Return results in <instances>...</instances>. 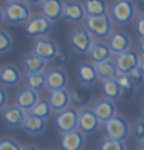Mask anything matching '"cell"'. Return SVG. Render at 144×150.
<instances>
[{"label":"cell","mask_w":144,"mask_h":150,"mask_svg":"<svg viewBox=\"0 0 144 150\" xmlns=\"http://www.w3.org/2000/svg\"><path fill=\"white\" fill-rule=\"evenodd\" d=\"M25 81V87L30 88L33 91H42L47 87V76L45 73H34V74H25L23 77Z\"/></svg>","instance_id":"obj_29"},{"label":"cell","mask_w":144,"mask_h":150,"mask_svg":"<svg viewBox=\"0 0 144 150\" xmlns=\"http://www.w3.org/2000/svg\"><path fill=\"white\" fill-rule=\"evenodd\" d=\"M22 71L13 64L3 65L0 68V82L5 87H16L22 82Z\"/></svg>","instance_id":"obj_22"},{"label":"cell","mask_w":144,"mask_h":150,"mask_svg":"<svg viewBox=\"0 0 144 150\" xmlns=\"http://www.w3.org/2000/svg\"><path fill=\"white\" fill-rule=\"evenodd\" d=\"M85 11L87 17H99V16H106L107 14V3L102 2V0H87V2L82 3Z\"/></svg>","instance_id":"obj_27"},{"label":"cell","mask_w":144,"mask_h":150,"mask_svg":"<svg viewBox=\"0 0 144 150\" xmlns=\"http://www.w3.org/2000/svg\"><path fill=\"white\" fill-rule=\"evenodd\" d=\"M140 70L143 71V74H144V56H141V59H140Z\"/></svg>","instance_id":"obj_44"},{"label":"cell","mask_w":144,"mask_h":150,"mask_svg":"<svg viewBox=\"0 0 144 150\" xmlns=\"http://www.w3.org/2000/svg\"><path fill=\"white\" fill-rule=\"evenodd\" d=\"M141 110H143V116H144V99H143V102H141Z\"/></svg>","instance_id":"obj_46"},{"label":"cell","mask_w":144,"mask_h":150,"mask_svg":"<svg viewBox=\"0 0 144 150\" xmlns=\"http://www.w3.org/2000/svg\"><path fill=\"white\" fill-rule=\"evenodd\" d=\"M107 45L115 56H118V54H123L126 51H130L132 39L124 31H113V34L107 39Z\"/></svg>","instance_id":"obj_12"},{"label":"cell","mask_w":144,"mask_h":150,"mask_svg":"<svg viewBox=\"0 0 144 150\" xmlns=\"http://www.w3.org/2000/svg\"><path fill=\"white\" fill-rule=\"evenodd\" d=\"M112 50L109 48V45L106 42H101V40H96L93 42V45L90 48L87 56L90 57V60L93 64H99V62H106V60L112 59Z\"/></svg>","instance_id":"obj_24"},{"label":"cell","mask_w":144,"mask_h":150,"mask_svg":"<svg viewBox=\"0 0 144 150\" xmlns=\"http://www.w3.org/2000/svg\"><path fill=\"white\" fill-rule=\"evenodd\" d=\"M138 48H140V53L144 56V40H140V45H138Z\"/></svg>","instance_id":"obj_42"},{"label":"cell","mask_w":144,"mask_h":150,"mask_svg":"<svg viewBox=\"0 0 144 150\" xmlns=\"http://www.w3.org/2000/svg\"><path fill=\"white\" fill-rule=\"evenodd\" d=\"M47 60L42 57L36 56L34 53H28L22 56V67H23L26 74H34V73H43V70L47 68Z\"/></svg>","instance_id":"obj_23"},{"label":"cell","mask_w":144,"mask_h":150,"mask_svg":"<svg viewBox=\"0 0 144 150\" xmlns=\"http://www.w3.org/2000/svg\"><path fill=\"white\" fill-rule=\"evenodd\" d=\"M101 93L106 99L113 101V102L116 101V99H121V87L118 84V79L104 81L101 84Z\"/></svg>","instance_id":"obj_28"},{"label":"cell","mask_w":144,"mask_h":150,"mask_svg":"<svg viewBox=\"0 0 144 150\" xmlns=\"http://www.w3.org/2000/svg\"><path fill=\"white\" fill-rule=\"evenodd\" d=\"M22 150H40L39 147H36V146H25Z\"/></svg>","instance_id":"obj_43"},{"label":"cell","mask_w":144,"mask_h":150,"mask_svg":"<svg viewBox=\"0 0 144 150\" xmlns=\"http://www.w3.org/2000/svg\"><path fill=\"white\" fill-rule=\"evenodd\" d=\"M104 133H106V138H109V139L126 141L129 135H132V125L126 118L118 115L113 119H110L107 124H104Z\"/></svg>","instance_id":"obj_4"},{"label":"cell","mask_w":144,"mask_h":150,"mask_svg":"<svg viewBox=\"0 0 144 150\" xmlns=\"http://www.w3.org/2000/svg\"><path fill=\"white\" fill-rule=\"evenodd\" d=\"M30 113H31V115H34V116H37V118L48 119V118H50V115L53 113V108L50 107L48 101L45 99V101H39V102H37V105L31 110Z\"/></svg>","instance_id":"obj_31"},{"label":"cell","mask_w":144,"mask_h":150,"mask_svg":"<svg viewBox=\"0 0 144 150\" xmlns=\"http://www.w3.org/2000/svg\"><path fill=\"white\" fill-rule=\"evenodd\" d=\"M76 74H77V79H79L81 85L84 87H92L93 84L98 82V73H96V68H95V64H90V62H82L77 65L76 68Z\"/></svg>","instance_id":"obj_20"},{"label":"cell","mask_w":144,"mask_h":150,"mask_svg":"<svg viewBox=\"0 0 144 150\" xmlns=\"http://www.w3.org/2000/svg\"><path fill=\"white\" fill-rule=\"evenodd\" d=\"M47 88L50 91L51 90H65L68 85V74L67 71L62 70V68H50L47 73Z\"/></svg>","instance_id":"obj_14"},{"label":"cell","mask_w":144,"mask_h":150,"mask_svg":"<svg viewBox=\"0 0 144 150\" xmlns=\"http://www.w3.org/2000/svg\"><path fill=\"white\" fill-rule=\"evenodd\" d=\"M135 33L140 37V40H144V17H138L135 19Z\"/></svg>","instance_id":"obj_38"},{"label":"cell","mask_w":144,"mask_h":150,"mask_svg":"<svg viewBox=\"0 0 144 150\" xmlns=\"http://www.w3.org/2000/svg\"><path fill=\"white\" fill-rule=\"evenodd\" d=\"M71 93V104L74 105V108L79 112V110H85V107L88 104H92L93 101V91L90 90V87H74Z\"/></svg>","instance_id":"obj_18"},{"label":"cell","mask_w":144,"mask_h":150,"mask_svg":"<svg viewBox=\"0 0 144 150\" xmlns=\"http://www.w3.org/2000/svg\"><path fill=\"white\" fill-rule=\"evenodd\" d=\"M40 101L39 99V93L30 90V88H20V90L16 93V105H17L19 108H22L23 112L30 113L33 108L37 105V102Z\"/></svg>","instance_id":"obj_16"},{"label":"cell","mask_w":144,"mask_h":150,"mask_svg":"<svg viewBox=\"0 0 144 150\" xmlns=\"http://www.w3.org/2000/svg\"><path fill=\"white\" fill-rule=\"evenodd\" d=\"M51 28H53V23L40 13V14L33 16L28 20V23L25 25V33L30 37L40 39V37H45L47 34H50Z\"/></svg>","instance_id":"obj_8"},{"label":"cell","mask_w":144,"mask_h":150,"mask_svg":"<svg viewBox=\"0 0 144 150\" xmlns=\"http://www.w3.org/2000/svg\"><path fill=\"white\" fill-rule=\"evenodd\" d=\"M93 36L88 33L85 26H77L73 28L68 36V43L73 48V51L79 53V54H88L90 48L93 45Z\"/></svg>","instance_id":"obj_5"},{"label":"cell","mask_w":144,"mask_h":150,"mask_svg":"<svg viewBox=\"0 0 144 150\" xmlns=\"http://www.w3.org/2000/svg\"><path fill=\"white\" fill-rule=\"evenodd\" d=\"M45 129H47V119L37 118V116L28 113L23 124V130L28 135H40V133L45 132Z\"/></svg>","instance_id":"obj_26"},{"label":"cell","mask_w":144,"mask_h":150,"mask_svg":"<svg viewBox=\"0 0 144 150\" xmlns=\"http://www.w3.org/2000/svg\"><path fill=\"white\" fill-rule=\"evenodd\" d=\"M136 14L140 17H144V2H140L136 5Z\"/></svg>","instance_id":"obj_40"},{"label":"cell","mask_w":144,"mask_h":150,"mask_svg":"<svg viewBox=\"0 0 144 150\" xmlns=\"http://www.w3.org/2000/svg\"><path fill=\"white\" fill-rule=\"evenodd\" d=\"M3 22H5V8L0 6V26L3 25Z\"/></svg>","instance_id":"obj_41"},{"label":"cell","mask_w":144,"mask_h":150,"mask_svg":"<svg viewBox=\"0 0 144 150\" xmlns=\"http://www.w3.org/2000/svg\"><path fill=\"white\" fill-rule=\"evenodd\" d=\"M23 147L20 144L13 139V138H3L0 139V150H22Z\"/></svg>","instance_id":"obj_35"},{"label":"cell","mask_w":144,"mask_h":150,"mask_svg":"<svg viewBox=\"0 0 144 150\" xmlns=\"http://www.w3.org/2000/svg\"><path fill=\"white\" fill-rule=\"evenodd\" d=\"M40 11L45 17L51 22H57L60 17L64 16V2L60 0H42V2H37Z\"/></svg>","instance_id":"obj_17"},{"label":"cell","mask_w":144,"mask_h":150,"mask_svg":"<svg viewBox=\"0 0 144 150\" xmlns=\"http://www.w3.org/2000/svg\"><path fill=\"white\" fill-rule=\"evenodd\" d=\"M109 13L112 17L113 23L116 25H129L135 20L136 16V5L130 0H116L112 2V5L109 6Z\"/></svg>","instance_id":"obj_1"},{"label":"cell","mask_w":144,"mask_h":150,"mask_svg":"<svg viewBox=\"0 0 144 150\" xmlns=\"http://www.w3.org/2000/svg\"><path fill=\"white\" fill-rule=\"evenodd\" d=\"M118 84L121 87V99H132L135 96L136 87L129 79V76H124V74L118 76Z\"/></svg>","instance_id":"obj_30"},{"label":"cell","mask_w":144,"mask_h":150,"mask_svg":"<svg viewBox=\"0 0 144 150\" xmlns=\"http://www.w3.org/2000/svg\"><path fill=\"white\" fill-rule=\"evenodd\" d=\"M59 51H60V47L54 40H51L48 37H40V39H36L34 40L31 53H34L36 56L42 57L47 62H53L59 54Z\"/></svg>","instance_id":"obj_7"},{"label":"cell","mask_w":144,"mask_h":150,"mask_svg":"<svg viewBox=\"0 0 144 150\" xmlns=\"http://www.w3.org/2000/svg\"><path fill=\"white\" fill-rule=\"evenodd\" d=\"M99 119L96 118V115L93 113L92 108H85V110H79V130L84 135H90L95 133L99 129Z\"/></svg>","instance_id":"obj_19"},{"label":"cell","mask_w":144,"mask_h":150,"mask_svg":"<svg viewBox=\"0 0 144 150\" xmlns=\"http://www.w3.org/2000/svg\"><path fill=\"white\" fill-rule=\"evenodd\" d=\"M54 125L62 135L79 130V112L71 107L64 110V112H59L56 115V119H54Z\"/></svg>","instance_id":"obj_6"},{"label":"cell","mask_w":144,"mask_h":150,"mask_svg":"<svg viewBox=\"0 0 144 150\" xmlns=\"http://www.w3.org/2000/svg\"><path fill=\"white\" fill-rule=\"evenodd\" d=\"M140 56H138V53L135 51H126L123 54H118L113 60H115V64H116V68H118V73L119 76L121 74H130L133 70H136L138 67H140Z\"/></svg>","instance_id":"obj_9"},{"label":"cell","mask_w":144,"mask_h":150,"mask_svg":"<svg viewBox=\"0 0 144 150\" xmlns=\"http://www.w3.org/2000/svg\"><path fill=\"white\" fill-rule=\"evenodd\" d=\"M129 76V79L133 82V85L135 87H140V85H143V82H144V74H143V71L140 70V67H138L136 70H133L130 74H127Z\"/></svg>","instance_id":"obj_37"},{"label":"cell","mask_w":144,"mask_h":150,"mask_svg":"<svg viewBox=\"0 0 144 150\" xmlns=\"http://www.w3.org/2000/svg\"><path fill=\"white\" fill-rule=\"evenodd\" d=\"M95 68H96V73H98V77L101 79L102 82L104 81H112V79H118V68H116V64L115 60H106V62H99V64H95Z\"/></svg>","instance_id":"obj_25"},{"label":"cell","mask_w":144,"mask_h":150,"mask_svg":"<svg viewBox=\"0 0 144 150\" xmlns=\"http://www.w3.org/2000/svg\"><path fill=\"white\" fill-rule=\"evenodd\" d=\"M70 59H71V54L64 51V50H60L56 59L53 60V65H56V68H60L62 65H67V62H70Z\"/></svg>","instance_id":"obj_36"},{"label":"cell","mask_w":144,"mask_h":150,"mask_svg":"<svg viewBox=\"0 0 144 150\" xmlns=\"http://www.w3.org/2000/svg\"><path fill=\"white\" fill-rule=\"evenodd\" d=\"M62 17L68 22V23H81L82 20L87 19L85 11L82 3L77 2H64V16Z\"/></svg>","instance_id":"obj_21"},{"label":"cell","mask_w":144,"mask_h":150,"mask_svg":"<svg viewBox=\"0 0 144 150\" xmlns=\"http://www.w3.org/2000/svg\"><path fill=\"white\" fill-rule=\"evenodd\" d=\"M31 17V8L26 2L9 0L5 5V22L9 25H26Z\"/></svg>","instance_id":"obj_2"},{"label":"cell","mask_w":144,"mask_h":150,"mask_svg":"<svg viewBox=\"0 0 144 150\" xmlns=\"http://www.w3.org/2000/svg\"><path fill=\"white\" fill-rule=\"evenodd\" d=\"M13 48V36L9 34V31L0 30V54L8 53Z\"/></svg>","instance_id":"obj_33"},{"label":"cell","mask_w":144,"mask_h":150,"mask_svg":"<svg viewBox=\"0 0 144 150\" xmlns=\"http://www.w3.org/2000/svg\"><path fill=\"white\" fill-rule=\"evenodd\" d=\"M138 150H144V141L138 144Z\"/></svg>","instance_id":"obj_45"},{"label":"cell","mask_w":144,"mask_h":150,"mask_svg":"<svg viewBox=\"0 0 144 150\" xmlns=\"http://www.w3.org/2000/svg\"><path fill=\"white\" fill-rule=\"evenodd\" d=\"M132 135L138 141V144L144 141V116L138 118L133 122V125H132Z\"/></svg>","instance_id":"obj_34"},{"label":"cell","mask_w":144,"mask_h":150,"mask_svg":"<svg viewBox=\"0 0 144 150\" xmlns=\"http://www.w3.org/2000/svg\"><path fill=\"white\" fill-rule=\"evenodd\" d=\"M113 20L110 16H99V17H87L85 28L96 39H109L113 34Z\"/></svg>","instance_id":"obj_3"},{"label":"cell","mask_w":144,"mask_h":150,"mask_svg":"<svg viewBox=\"0 0 144 150\" xmlns=\"http://www.w3.org/2000/svg\"><path fill=\"white\" fill-rule=\"evenodd\" d=\"M8 107V93L0 87V112H3Z\"/></svg>","instance_id":"obj_39"},{"label":"cell","mask_w":144,"mask_h":150,"mask_svg":"<svg viewBox=\"0 0 144 150\" xmlns=\"http://www.w3.org/2000/svg\"><path fill=\"white\" fill-rule=\"evenodd\" d=\"M47 101L50 107L53 108V112H64V110L70 108L71 104V93L65 88V90H51L48 93Z\"/></svg>","instance_id":"obj_13"},{"label":"cell","mask_w":144,"mask_h":150,"mask_svg":"<svg viewBox=\"0 0 144 150\" xmlns=\"http://www.w3.org/2000/svg\"><path fill=\"white\" fill-rule=\"evenodd\" d=\"M93 113L96 115V118L99 119L101 124H107L110 119H113L115 116H118L116 113V104L113 101H109V99H99L93 104Z\"/></svg>","instance_id":"obj_11"},{"label":"cell","mask_w":144,"mask_h":150,"mask_svg":"<svg viewBox=\"0 0 144 150\" xmlns=\"http://www.w3.org/2000/svg\"><path fill=\"white\" fill-rule=\"evenodd\" d=\"M84 146H85V135L81 130L60 135V139H59L60 150H82Z\"/></svg>","instance_id":"obj_15"},{"label":"cell","mask_w":144,"mask_h":150,"mask_svg":"<svg viewBox=\"0 0 144 150\" xmlns=\"http://www.w3.org/2000/svg\"><path fill=\"white\" fill-rule=\"evenodd\" d=\"M99 150H127L126 141H116V139H102L99 142Z\"/></svg>","instance_id":"obj_32"},{"label":"cell","mask_w":144,"mask_h":150,"mask_svg":"<svg viewBox=\"0 0 144 150\" xmlns=\"http://www.w3.org/2000/svg\"><path fill=\"white\" fill-rule=\"evenodd\" d=\"M26 116H28V113L19 108L17 105H8L2 112V121L9 129H23Z\"/></svg>","instance_id":"obj_10"}]
</instances>
